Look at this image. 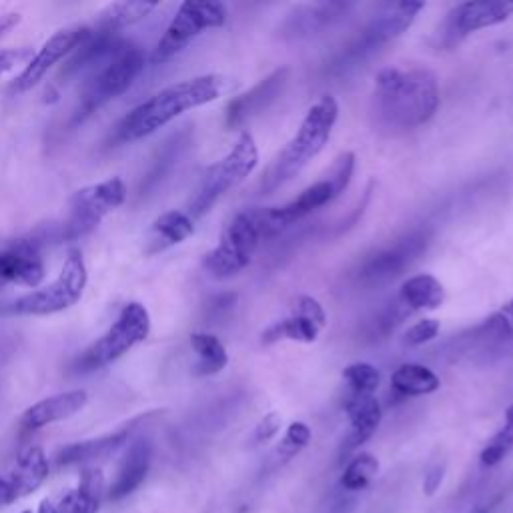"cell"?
I'll return each instance as SVG.
<instances>
[{"instance_id": "6da1fadb", "label": "cell", "mask_w": 513, "mask_h": 513, "mask_svg": "<svg viewBox=\"0 0 513 513\" xmlns=\"http://www.w3.org/2000/svg\"><path fill=\"white\" fill-rule=\"evenodd\" d=\"M439 83L427 69H383L375 77L373 109L391 129H415L429 123L439 109Z\"/></svg>"}, {"instance_id": "7a4b0ae2", "label": "cell", "mask_w": 513, "mask_h": 513, "mask_svg": "<svg viewBox=\"0 0 513 513\" xmlns=\"http://www.w3.org/2000/svg\"><path fill=\"white\" fill-rule=\"evenodd\" d=\"M227 89L221 75H201L175 83L149 101L135 107L115 129V143H133L145 139L187 111L205 107L217 101Z\"/></svg>"}, {"instance_id": "3957f363", "label": "cell", "mask_w": 513, "mask_h": 513, "mask_svg": "<svg viewBox=\"0 0 513 513\" xmlns=\"http://www.w3.org/2000/svg\"><path fill=\"white\" fill-rule=\"evenodd\" d=\"M339 119V105L335 97L323 95L305 115L301 127L283 151L269 165L263 175V193H273L291 179H295L329 143Z\"/></svg>"}, {"instance_id": "277c9868", "label": "cell", "mask_w": 513, "mask_h": 513, "mask_svg": "<svg viewBox=\"0 0 513 513\" xmlns=\"http://www.w3.org/2000/svg\"><path fill=\"white\" fill-rule=\"evenodd\" d=\"M145 61L147 59L141 47L123 41L107 61L93 69V75L87 81L81 103L75 111V123L85 121L95 111L129 91V87L143 73Z\"/></svg>"}, {"instance_id": "5b68a950", "label": "cell", "mask_w": 513, "mask_h": 513, "mask_svg": "<svg viewBox=\"0 0 513 513\" xmlns=\"http://www.w3.org/2000/svg\"><path fill=\"white\" fill-rule=\"evenodd\" d=\"M151 335V315L147 307L139 301L127 303L113 325L91 343L73 363L75 373H93L99 371L123 355H127L133 347L143 343Z\"/></svg>"}, {"instance_id": "8992f818", "label": "cell", "mask_w": 513, "mask_h": 513, "mask_svg": "<svg viewBox=\"0 0 513 513\" xmlns=\"http://www.w3.org/2000/svg\"><path fill=\"white\" fill-rule=\"evenodd\" d=\"M89 281L87 263L81 249H71L65 257L63 269L59 277L33 293H27L11 303H7L0 313L5 315H29V317H45L71 309L81 301L85 287Z\"/></svg>"}, {"instance_id": "52a82bcc", "label": "cell", "mask_w": 513, "mask_h": 513, "mask_svg": "<svg viewBox=\"0 0 513 513\" xmlns=\"http://www.w3.org/2000/svg\"><path fill=\"white\" fill-rule=\"evenodd\" d=\"M257 165L259 149L255 137L249 131H243L233 149L203 175V181L189 203V217H203L207 211H211V207L231 189L241 185L257 169Z\"/></svg>"}, {"instance_id": "ba28073f", "label": "cell", "mask_w": 513, "mask_h": 513, "mask_svg": "<svg viewBox=\"0 0 513 513\" xmlns=\"http://www.w3.org/2000/svg\"><path fill=\"white\" fill-rule=\"evenodd\" d=\"M127 201V185L119 177H111L97 185L79 189L69 201V215L55 229L57 241H77L93 233L99 223Z\"/></svg>"}, {"instance_id": "9c48e42d", "label": "cell", "mask_w": 513, "mask_h": 513, "mask_svg": "<svg viewBox=\"0 0 513 513\" xmlns=\"http://www.w3.org/2000/svg\"><path fill=\"white\" fill-rule=\"evenodd\" d=\"M227 23V9L213 0H187L169 23L167 31L159 39L153 63H167L183 53L195 39L211 29H221Z\"/></svg>"}, {"instance_id": "30bf717a", "label": "cell", "mask_w": 513, "mask_h": 513, "mask_svg": "<svg viewBox=\"0 0 513 513\" xmlns=\"http://www.w3.org/2000/svg\"><path fill=\"white\" fill-rule=\"evenodd\" d=\"M261 239L263 237L255 225L251 211L237 213L225 225L219 245L205 255V271L217 279H227L241 273L253 261Z\"/></svg>"}, {"instance_id": "8fae6325", "label": "cell", "mask_w": 513, "mask_h": 513, "mask_svg": "<svg viewBox=\"0 0 513 513\" xmlns=\"http://www.w3.org/2000/svg\"><path fill=\"white\" fill-rule=\"evenodd\" d=\"M47 233H35L13 241L0 251V291L9 285L39 287L45 279L47 267L43 257Z\"/></svg>"}, {"instance_id": "7c38bea8", "label": "cell", "mask_w": 513, "mask_h": 513, "mask_svg": "<svg viewBox=\"0 0 513 513\" xmlns=\"http://www.w3.org/2000/svg\"><path fill=\"white\" fill-rule=\"evenodd\" d=\"M427 249V233L413 231L395 241V245L377 251L359 267V283L367 287H381L397 279L419 255Z\"/></svg>"}, {"instance_id": "4fadbf2b", "label": "cell", "mask_w": 513, "mask_h": 513, "mask_svg": "<svg viewBox=\"0 0 513 513\" xmlns=\"http://www.w3.org/2000/svg\"><path fill=\"white\" fill-rule=\"evenodd\" d=\"M89 37H91L89 27H69V29L57 31L39 49V53L33 55L31 63L23 69V73L13 81L11 93L23 95L33 87H37L59 61H63L67 55H73Z\"/></svg>"}, {"instance_id": "5bb4252c", "label": "cell", "mask_w": 513, "mask_h": 513, "mask_svg": "<svg viewBox=\"0 0 513 513\" xmlns=\"http://www.w3.org/2000/svg\"><path fill=\"white\" fill-rule=\"evenodd\" d=\"M511 17L513 0H471L451 9L443 25V37L449 43H457L471 33L503 25Z\"/></svg>"}, {"instance_id": "9a60e30c", "label": "cell", "mask_w": 513, "mask_h": 513, "mask_svg": "<svg viewBox=\"0 0 513 513\" xmlns=\"http://www.w3.org/2000/svg\"><path fill=\"white\" fill-rule=\"evenodd\" d=\"M325 327H327V313L323 305L311 295H299L293 301L291 315L283 321H277L269 329H265L261 335V343L273 345L281 339H289L297 343H315Z\"/></svg>"}, {"instance_id": "2e32d148", "label": "cell", "mask_w": 513, "mask_h": 513, "mask_svg": "<svg viewBox=\"0 0 513 513\" xmlns=\"http://www.w3.org/2000/svg\"><path fill=\"white\" fill-rule=\"evenodd\" d=\"M425 9L423 3H411V0H403V3H391L387 5L361 33L355 53L361 57L369 55L373 51H379L383 45L395 41L401 37L407 29L413 27L417 15Z\"/></svg>"}, {"instance_id": "e0dca14e", "label": "cell", "mask_w": 513, "mask_h": 513, "mask_svg": "<svg viewBox=\"0 0 513 513\" xmlns=\"http://www.w3.org/2000/svg\"><path fill=\"white\" fill-rule=\"evenodd\" d=\"M287 79H289V69H277L269 77L259 81V85H255L251 91L235 97L227 105V113H225L227 127L237 129L245 125L249 119L267 111L281 97L287 85Z\"/></svg>"}, {"instance_id": "ac0fdd59", "label": "cell", "mask_w": 513, "mask_h": 513, "mask_svg": "<svg viewBox=\"0 0 513 513\" xmlns=\"http://www.w3.org/2000/svg\"><path fill=\"white\" fill-rule=\"evenodd\" d=\"M345 411L349 415V431L339 449L341 463L373 437L383 417L381 403L375 395L349 393V397L345 399Z\"/></svg>"}, {"instance_id": "d6986e66", "label": "cell", "mask_w": 513, "mask_h": 513, "mask_svg": "<svg viewBox=\"0 0 513 513\" xmlns=\"http://www.w3.org/2000/svg\"><path fill=\"white\" fill-rule=\"evenodd\" d=\"M87 403H89V393L85 389H73V391L45 397L23 413L21 429L27 433H33L47 425L65 421L77 415L81 409H85Z\"/></svg>"}, {"instance_id": "ffe728a7", "label": "cell", "mask_w": 513, "mask_h": 513, "mask_svg": "<svg viewBox=\"0 0 513 513\" xmlns=\"http://www.w3.org/2000/svg\"><path fill=\"white\" fill-rule=\"evenodd\" d=\"M151 459H153L151 443L147 439L133 441L119 465L115 481L107 489V499L121 501L133 491H137L151 469Z\"/></svg>"}, {"instance_id": "44dd1931", "label": "cell", "mask_w": 513, "mask_h": 513, "mask_svg": "<svg viewBox=\"0 0 513 513\" xmlns=\"http://www.w3.org/2000/svg\"><path fill=\"white\" fill-rule=\"evenodd\" d=\"M135 423L115 431V433H107L103 437L97 439H85V441H77L71 445H65L59 449L57 453V463L63 467L67 465H77V463H89L101 457H107L111 453H115L117 449H121L133 435Z\"/></svg>"}, {"instance_id": "7402d4cb", "label": "cell", "mask_w": 513, "mask_h": 513, "mask_svg": "<svg viewBox=\"0 0 513 513\" xmlns=\"http://www.w3.org/2000/svg\"><path fill=\"white\" fill-rule=\"evenodd\" d=\"M103 497H107L103 471L99 467H85L79 487L63 495L55 507L59 513H97L101 509Z\"/></svg>"}, {"instance_id": "603a6c76", "label": "cell", "mask_w": 513, "mask_h": 513, "mask_svg": "<svg viewBox=\"0 0 513 513\" xmlns=\"http://www.w3.org/2000/svg\"><path fill=\"white\" fill-rule=\"evenodd\" d=\"M49 471H51V467H49V459H47L45 451L39 445H31L19 455L9 481H11L17 497H25V495L37 491L45 483V479L49 477Z\"/></svg>"}, {"instance_id": "cb8c5ba5", "label": "cell", "mask_w": 513, "mask_h": 513, "mask_svg": "<svg viewBox=\"0 0 513 513\" xmlns=\"http://www.w3.org/2000/svg\"><path fill=\"white\" fill-rule=\"evenodd\" d=\"M397 301L403 307H407L411 313L413 311H435L445 301V289L437 277H433L429 273H421V275L409 277L401 285Z\"/></svg>"}, {"instance_id": "d4e9b609", "label": "cell", "mask_w": 513, "mask_h": 513, "mask_svg": "<svg viewBox=\"0 0 513 513\" xmlns=\"http://www.w3.org/2000/svg\"><path fill=\"white\" fill-rule=\"evenodd\" d=\"M193 233H195V223L189 217V213L167 211L153 221L147 253L149 255L161 253L173 245L187 241Z\"/></svg>"}, {"instance_id": "484cf974", "label": "cell", "mask_w": 513, "mask_h": 513, "mask_svg": "<svg viewBox=\"0 0 513 513\" xmlns=\"http://www.w3.org/2000/svg\"><path fill=\"white\" fill-rule=\"evenodd\" d=\"M391 387L403 397L431 395L441 387V379L425 365L403 363L391 375Z\"/></svg>"}, {"instance_id": "4316f807", "label": "cell", "mask_w": 513, "mask_h": 513, "mask_svg": "<svg viewBox=\"0 0 513 513\" xmlns=\"http://www.w3.org/2000/svg\"><path fill=\"white\" fill-rule=\"evenodd\" d=\"M157 7V3H113L99 13L95 31L117 35L119 31L141 23Z\"/></svg>"}, {"instance_id": "83f0119b", "label": "cell", "mask_w": 513, "mask_h": 513, "mask_svg": "<svg viewBox=\"0 0 513 513\" xmlns=\"http://www.w3.org/2000/svg\"><path fill=\"white\" fill-rule=\"evenodd\" d=\"M191 349L197 355L195 373L201 375V377L217 375L229 363V355H227L225 345L213 333H193L191 335Z\"/></svg>"}, {"instance_id": "f1b7e54d", "label": "cell", "mask_w": 513, "mask_h": 513, "mask_svg": "<svg viewBox=\"0 0 513 513\" xmlns=\"http://www.w3.org/2000/svg\"><path fill=\"white\" fill-rule=\"evenodd\" d=\"M379 473V459L373 453L361 451L355 457L349 459V463L343 469L341 485L347 491H361L371 485V481Z\"/></svg>"}, {"instance_id": "f546056e", "label": "cell", "mask_w": 513, "mask_h": 513, "mask_svg": "<svg viewBox=\"0 0 513 513\" xmlns=\"http://www.w3.org/2000/svg\"><path fill=\"white\" fill-rule=\"evenodd\" d=\"M513 451V405L505 411V421L499 427V431L487 441V445L481 449V463L487 467H493L501 463L509 453Z\"/></svg>"}, {"instance_id": "4dcf8cb0", "label": "cell", "mask_w": 513, "mask_h": 513, "mask_svg": "<svg viewBox=\"0 0 513 513\" xmlns=\"http://www.w3.org/2000/svg\"><path fill=\"white\" fill-rule=\"evenodd\" d=\"M343 379L349 385L351 393L357 395H375V391L381 385V373L375 365L357 361L343 369Z\"/></svg>"}, {"instance_id": "1f68e13d", "label": "cell", "mask_w": 513, "mask_h": 513, "mask_svg": "<svg viewBox=\"0 0 513 513\" xmlns=\"http://www.w3.org/2000/svg\"><path fill=\"white\" fill-rule=\"evenodd\" d=\"M311 437H313V433H311V427H309L307 423H303V421H293V423L287 427V431H285L281 443L277 445V455H279V459H281V461H289V459H293L295 455H299V453L311 443Z\"/></svg>"}, {"instance_id": "d6a6232c", "label": "cell", "mask_w": 513, "mask_h": 513, "mask_svg": "<svg viewBox=\"0 0 513 513\" xmlns=\"http://www.w3.org/2000/svg\"><path fill=\"white\" fill-rule=\"evenodd\" d=\"M353 173H355V153H351V151L341 153L335 159V163H333V167L329 169V175H327V179L331 181L337 197L341 193H345V189L351 185Z\"/></svg>"}, {"instance_id": "836d02e7", "label": "cell", "mask_w": 513, "mask_h": 513, "mask_svg": "<svg viewBox=\"0 0 513 513\" xmlns=\"http://www.w3.org/2000/svg\"><path fill=\"white\" fill-rule=\"evenodd\" d=\"M483 331L495 337H513V299L483 323Z\"/></svg>"}, {"instance_id": "e575fe53", "label": "cell", "mask_w": 513, "mask_h": 513, "mask_svg": "<svg viewBox=\"0 0 513 513\" xmlns=\"http://www.w3.org/2000/svg\"><path fill=\"white\" fill-rule=\"evenodd\" d=\"M439 329H441V325H439L437 319L425 317V319L417 321L413 327H409V329L405 331L403 341H405V345H409V347H419V345H425V343L433 341V339L437 337Z\"/></svg>"}, {"instance_id": "d590c367", "label": "cell", "mask_w": 513, "mask_h": 513, "mask_svg": "<svg viewBox=\"0 0 513 513\" xmlns=\"http://www.w3.org/2000/svg\"><path fill=\"white\" fill-rule=\"evenodd\" d=\"M33 59V49L31 47H21V49H3L0 51V79L15 71L21 65H29Z\"/></svg>"}, {"instance_id": "8d00e7d4", "label": "cell", "mask_w": 513, "mask_h": 513, "mask_svg": "<svg viewBox=\"0 0 513 513\" xmlns=\"http://www.w3.org/2000/svg\"><path fill=\"white\" fill-rule=\"evenodd\" d=\"M281 425H283V419H281L279 413H275V411L267 413V415L257 423V427H255V431H253V441H255V445H265V443H269V441L281 431Z\"/></svg>"}, {"instance_id": "74e56055", "label": "cell", "mask_w": 513, "mask_h": 513, "mask_svg": "<svg viewBox=\"0 0 513 513\" xmlns=\"http://www.w3.org/2000/svg\"><path fill=\"white\" fill-rule=\"evenodd\" d=\"M445 477V465L443 463H435L427 469L425 479H423V493L425 495H435V491L441 487Z\"/></svg>"}, {"instance_id": "f35d334b", "label": "cell", "mask_w": 513, "mask_h": 513, "mask_svg": "<svg viewBox=\"0 0 513 513\" xmlns=\"http://www.w3.org/2000/svg\"><path fill=\"white\" fill-rule=\"evenodd\" d=\"M21 21H23L21 13H7L0 17V39L7 37L15 27H19Z\"/></svg>"}, {"instance_id": "ab89813d", "label": "cell", "mask_w": 513, "mask_h": 513, "mask_svg": "<svg viewBox=\"0 0 513 513\" xmlns=\"http://www.w3.org/2000/svg\"><path fill=\"white\" fill-rule=\"evenodd\" d=\"M17 499H19V497H17V493H15L11 481L0 477V505H9V503H13V501H17Z\"/></svg>"}, {"instance_id": "60d3db41", "label": "cell", "mask_w": 513, "mask_h": 513, "mask_svg": "<svg viewBox=\"0 0 513 513\" xmlns=\"http://www.w3.org/2000/svg\"><path fill=\"white\" fill-rule=\"evenodd\" d=\"M37 513H59V511H57V507H55V503H53V501L43 499V501H41V505H39V511H37Z\"/></svg>"}, {"instance_id": "b9f144b4", "label": "cell", "mask_w": 513, "mask_h": 513, "mask_svg": "<svg viewBox=\"0 0 513 513\" xmlns=\"http://www.w3.org/2000/svg\"><path fill=\"white\" fill-rule=\"evenodd\" d=\"M477 513H487V511H485V509H479V511H477Z\"/></svg>"}, {"instance_id": "7bdbcfd3", "label": "cell", "mask_w": 513, "mask_h": 513, "mask_svg": "<svg viewBox=\"0 0 513 513\" xmlns=\"http://www.w3.org/2000/svg\"><path fill=\"white\" fill-rule=\"evenodd\" d=\"M23 513H33V511H29V509H27V511H23Z\"/></svg>"}]
</instances>
